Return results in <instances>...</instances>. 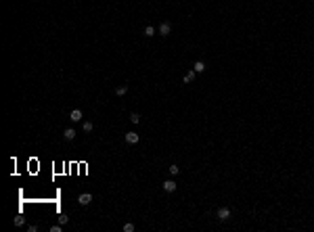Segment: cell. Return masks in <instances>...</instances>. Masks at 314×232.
I'll return each mask as SVG.
<instances>
[{
	"instance_id": "cell-6",
	"label": "cell",
	"mask_w": 314,
	"mask_h": 232,
	"mask_svg": "<svg viewBox=\"0 0 314 232\" xmlns=\"http://www.w3.org/2000/svg\"><path fill=\"white\" fill-rule=\"evenodd\" d=\"M69 119H71L73 124H78V121L82 119V111H80V109H73V111H71V115H69Z\"/></svg>"
},
{
	"instance_id": "cell-7",
	"label": "cell",
	"mask_w": 314,
	"mask_h": 232,
	"mask_svg": "<svg viewBox=\"0 0 314 232\" xmlns=\"http://www.w3.org/2000/svg\"><path fill=\"white\" fill-rule=\"evenodd\" d=\"M193 69H195V73H203V71H205V63H203V61H197V63L193 65Z\"/></svg>"
},
{
	"instance_id": "cell-16",
	"label": "cell",
	"mask_w": 314,
	"mask_h": 232,
	"mask_svg": "<svg viewBox=\"0 0 314 232\" xmlns=\"http://www.w3.org/2000/svg\"><path fill=\"white\" fill-rule=\"evenodd\" d=\"M178 165H170V174H172V176H178Z\"/></svg>"
},
{
	"instance_id": "cell-8",
	"label": "cell",
	"mask_w": 314,
	"mask_h": 232,
	"mask_svg": "<svg viewBox=\"0 0 314 232\" xmlns=\"http://www.w3.org/2000/svg\"><path fill=\"white\" fill-rule=\"evenodd\" d=\"M76 134H78V132H76L73 128H67V130L63 132V136H65L67 140H73V138H76Z\"/></svg>"
},
{
	"instance_id": "cell-17",
	"label": "cell",
	"mask_w": 314,
	"mask_h": 232,
	"mask_svg": "<svg viewBox=\"0 0 314 232\" xmlns=\"http://www.w3.org/2000/svg\"><path fill=\"white\" fill-rule=\"evenodd\" d=\"M82 128H84V132H92V124H90V121H84Z\"/></svg>"
},
{
	"instance_id": "cell-14",
	"label": "cell",
	"mask_w": 314,
	"mask_h": 232,
	"mask_svg": "<svg viewBox=\"0 0 314 232\" xmlns=\"http://www.w3.org/2000/svg\"><path fill=\"white\" fill-rule=\"evenodd\" d=\"M130 121H132V124H138V121H140V115H138V113H132V115H130Z\"/></svg>"
},
{
	"instance_id": "cell-10",
	"label": "cell",
	"mask_w": 314,
	"mask_h": 232,
	"mask_svg": "<svg viewBox=\"0 0 314 232\" xmlns=\"http://www.w3.org/2000/svg\"><path fill=\"white\" fill-rule=\"evenodd\" d=\"M126 92H128V84H124V86H120V88L115 90V94H117V96H124Z\"/></svg>"
},
{
	"instance_id": "cell-4",
	"label": "cell",
	"mask_w": 314,
	"mask_h": 232,
	"mask_svg": "<svg viewBox=\"0 0 314 232\" xmlns=\"http://www.w3.org/2000/svg\"><path fill=\"white\" fill-rule=\"evenodd\" d=\"M163 190H166V192H174V190H176V182H174V180H166V182H163Z\"/></svg>"
},
{
	"instance_id": "cell-3",
	"label": "cell",
	"mask_w": 314,
	"mask_h": 232,
	"mask_svg": "<svg viewBox=\"0 0 314 232\" xmlns=\"http://www.w3.org/2000/svg\"><path fill=\"white\" fill-rule=\"evenodd\" d=\"M124 138H126V142H128V144H136V142H138V134H136V132H128Z\"/></svg>"
},
{
	"instance_id": "cell-5",
	"label": "cell",
	"mask_w": 314,
	"mask_h": 232,
	"mask_svg": "<svg viewBox=\"0 0 314 232\" xmlns=\"http://www.w3.org/2000/svg\"><path fill=\"white\" fill-rule=\"evenodd\" d=\"M80 205H90V201H92V194L90 192H84V194H80Z\"/></svg>"
},
{
	"instance_id": "cell-15",
	"label": "cell",
	"mask_w": 314,
	"mask_h": 232,
	"mask_svg": "<svg viewBox=\"0 0 314 232\" xmlns=\"http://www.w3.org/2000/svg\"><path fill=\"white\" fill-rule=\"evenodd\" d=\"M23 224H25V220H23L21 215H17V218H15V226H23Z\"/></svg>"
},
{
	"instance_id": "cell-18",
	"label": "cell",
	"mask_w": 314,
	"mask_h": 232,
	"mask_svg": "<svg viewBox=\"0 0 314 232\" xmlns=\"http://www.w3.org/2000/svg\"><path fill=\"white\" fill-rule=\"evenodd\" d=\"M61 228H63V224H59V226H52V228H50V232H61Z\"/></svg>"
},
{
	"instance_id": "cell-1",
	"label": "cell",
	"mask_w": 314,
	"mask_h": 232,
	"mask_svg": "<svg viewBox=\"0 0 314 232\" xmlns=\"http://www.w3.org/2000/svg\"><path fill=\"white\" fill-rule=\"evenodd\" d=\"M228 218H230V209H228V207H220V209H218V220H220V222H226Z\"/></svg>"
},
{
	"instance_id": "cell-12",
	"label": "cell",
	"mask_w": 314,
	"mask_h": 232,
	"mask_svg": "<svg viewBox=\"0 0 314 232\" xmlns=\"http://www.w3.org/2000/svg\"><path fill=\"white\" fill-rule=\"evenodd\" d=\"M124 232H134V224H132V222L124 224Z\"/></svg>"
},
{
	"instance_id": "cell-13",
	"label": "cell",
	"mask_w": 314,
	"mask_h": 232,
	"mask_svg": "<svg viewBox=\"0 0 314 232\" xmlns=\"http://www.w3.org/2000/svg\"><path fill=\"white\" fill-rule=\"evenodd\" d=\"M67 222H69V218H67L65 213H61V215H59V224H63V226H65Z\"/></svg>"
},
{
	"instance_id": "cell-9",
	"label": "cell",
	"mask_w": 314,
	"mask_h": 232,
	"mask_svg": "<svg viewBox=\"0 0 314 232\" xmlns=\"http://www.w3.org/2000/svg\"><path fill=\"white\" fill-rule=\"evenodd\" d=\"M193 80H195V69H193V71H188V73L184 75V84H191Z\"/></svg>"
},
{
	"instance_id": "cell-11",
	"label": "cell",
	"mask_w": 314,
	"mask_h": 232,
	"mask_svg": "<svg viewBox=\"0 0 314 232\" xmlns=\"http://www.w3.org/2000/svg\"><path fill=\"white\" fill-rule=\"evenodd\" d=\"M153 34H155V27H153V25H147V27H145V36L149 38V36H153Z\"/></svg>"
},
{
	"instance_id": "cell-2",
	"label": "cell",
	"mask_w": 314,
	"mask_h": 232,
	"mask_svg": "<svg viewBox=\"0 0 314 232\" xmlns=\"http://www.w3.org/2000/svg\"><path fill=\"white\" fill-rule=\"evenodd\" d=\"M170 32H172V25H170L168 21H163V23L159 25V34H161V36H170Z\"/></svg>"
}]
</instances>
